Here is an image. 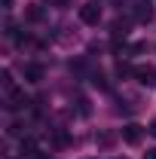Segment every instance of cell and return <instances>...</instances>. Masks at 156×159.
Returning <instances> with one entry per match:
<instances>
[{"instance_id": "12", "label": "cell", "mask_w": 156, "mask_h": 159, "mask_svg": "<svg viewBox=\"0 0 156 159\" xmlns=\"http://www.w3.org/2000/svg\"><path fill=\"white\" fill-rule=\"evenodd\" d=\"M9 6H12V0H3V9H9Z\"/></svg>"}, {"instance_id": "5", "label": "cell", "mask_w": 156, "mask_h": 159, "mask_svg": "<svg viewBox=\"0 0 156 159\" xmlns=\"http://www.w3.org/2000/svg\"><path fill=\"white\" fill-rule=\"evenodd\" d=\"M43 80V64H25V83H40Z\"/></svg>"}, {"instance_id": "9", "label": "cell", "mask_w": 156, "mask_h": 159, "mask_svg": "<svg viewBox=\"0 0 156 159\" xmlns=\"http://www.w3.org/2000/svg\"><path fill=\"white\" fill-rule=\"evenodd\" d=\"M3 89L6 92H16V83H12V74L9 70H3Z\"/></svg>"}, {"instance_id": "1", "label": "cell", "mask_w": 156, "mask_h": 159, "mask_svg": "<svg viewBox=\"0 0 156 159\" xmlns=\"http://www.w3.org/2000/svg\"><path fill=\"white\" fill-rule=\"evenodd\" d=\"M119 138L126 141L129 147H138L141 138H144V129L138 125V122H129V125H122V132H119Z\"/></svg>"}, {"instance_id": "4", "label": "cell", "mask_w": 156, "mask_h": 159, "mask_svg": "<svg viewBox=\"0 0 156 159\" xmlns=\"http://www.w3.org/2000/svg\"><path fill=\"white\" fill-rule=\"evenodd\" d=\"M153 19V6H150V0H144V3H138V9H135V21H150Z\"/></svg>"}, {"instance_id": "11", "label": "cell", "mask_w": 156, "mask_h": 159, "mask_svg": "<svg viewBox=\"0 0 156 159\" xmlns=\"http://www.w3.org/2000/svg\"><path fill=\"white\" fill-rule=\"evenodd\" d=\"M144 159H156V150H147V153H144Z\"/></svg>"}, {"instance_id": "3", "label": "cell", "mask_w": 156, "mask_h": 159, "mask_svg": "<svg viewBox=\"0 0 156 159\" xmlns=\"http://www.w3.org/2000/svg\"><path fill=\"white\" fill-rule=\"evenodd\" d=\"M28 104H31V98H28L25 92H19V89L9 92V104H6L9 110H28Z\"/></svg>"}, {"instance_id": "14", "label": "cell", "mask_w": 156, "mask_h": 159, "mask_svg": "<svg viewBox=\"0 0 156 159\" xmlns=\"http://www.w3.org/2000/svg\"><path fill=\"white\" fill-rule=\"evenodd\" d=\"M117 159H126V156H117Z\"/></svg>"}, {"instance_id": "2", "label": "cell", "mask_w": 156, "mask_h": 159, "mask_svg": "<svg viewBox=\"0 0 156 159\" xmlns=\"http://www.w3.org/2000/svg\"><path fill=\"white\" fill-rule=\"evenodd\" d=\"M80 19H83V25H98L101 21V6L98 3H83L80 6Z\"/></svg>"}, {"instance_id": "7", "label": "cell", "mask_w": 156, "mask_h": 159, "mask_svg": "<svg viewBox=\"0 0 156 159\" xmlns=\"http://www.w3.org/2000/svg\"><path fill=\"white\" fill-rule=\"evenodd\" d=\"M25 19L28 21H40L43 19V6H40V3H31V6L25 9Z\"/></svg>"}, {"instance_id": "6", "label": "cell", "mask_w": 156, "mask_h": 159, "mask_svg": "<svg viewBox=\"0 0 156 159\" xmlns=\"http://www.w3.org/2000/svg\"><path fill=\"white\" fill-rule=\"evenodd\" d=\"M135 77H138L141 86H153V83H156V70H153V67H138Z\"/></svg>"}, {"instance_id": "8", "label": "cell", "mask_w": 156, "mask_h": 159, "mask_svg": "<svg viewBox=\"0 0 156 159\" xmlns=\"http://www.w3.org/2000/svg\"><path fill=\"white\" fill-rule=\"evenodd\" d=\"M21 153H25V156H31V159L40 156V153H37V141H34V138H25V141H21Z\"/></svg>"}, {"instance_id": "10", "label": "cell", "mask_w": 156, "mask_h": 159, "mask_svg": "<svg viewBox=\"0 0 156 159\" xmlns=\"http://www.w3.org/2000/svg\"><path fill=\"white\" fill-rule=\"evenodd\" d=\"M92 83H95L98 89H107V77H104V74H95V77H92Z\"/></svg>"}, {"instance_id": "13", "label": "cell", "mask_w": 156, "mask_h": 159, "mask_svg": "<svg viewBox=\"0 0 156 159\" xmlns=\"http://www.w3.org/2000/svg\"><path fill=\"white\" fill-rule=\"evenodd\" d=\"M150 132H153V135H156V122H153V125H150Z\"/></svg>"}]
</instances>
